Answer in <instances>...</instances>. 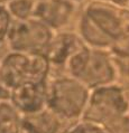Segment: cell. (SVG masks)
I'll return each mask as SVG.
<instances>
[{"instance_id":"2e32d148","label":"cell","mask_w":129,"mask_h":133,"mask_svg":"<svg viewBox=\"0 0 129 133\" xmlns=\"http://www.w3.org/2000/svg\"><path fill=\"white\" fill-rule=\"evenodd\" d=\"M105 128L108 133H129V114L110 122Z\"/></svg>"},{"instance_id":"277c9868","label":"cell","mask_w":129,"mask_h":133,"mask_svg":"<svg viewBox=\"0 0 129 133\" xmlns=\"http://www.w3.org/2000/svg\"><path fill=\"white\" fill-rule=\"evenodd\" d=\"M129 114V87L119 82L92 88L83 120L106 127Z\"/></svg>"},{"instance_id":"ba28073f","label":"cell","mask_w":129,"mask_h":133,"mask_svg":"<svg viewBox=\"0 0 129 133\" xmlns=\"http://www.w3.org/2000/svg\"><path fill=\"white\" fill-rule=\"evenodd\" d=\"M76 9L77 5L70 0H36L34 17L57 32L72 23Z\"/></svg>"},{"instance_id":"8fae6325","label":"cell","mask_w":129,"mask_h":133,"mask_svg":"<svg viewBox=\"0 0 129 133\" xmlns=\"http://www.w3.org/2000/svg\"><path fill=\"white\" fill-rule=\"evenodd\" d=\"M23 114L10 99L0 101V133H21Z\"/></svg>"},{"instance_id":"5b68a950","label":"cell","mask_w":129,"mask_h":133,"mask_svg":"<svg viewBox=\"0 0 129 133\" xmlns=\"http://www.w3.org/2000/svg\"><path fill=\"white\" fill-rule=\"evenodd\" d=\"M54 35L53 29L32 17L26 20H14L6 44L9 50L14 51L45 53Z\"/></svg>"},{"instance_id":"9a60e30c","label":"cell","mask_w":129,"mask_h":133,"mask_svg":"<svg viewBox=\"0 0 129 133\" xmlns=\"http://www.w3.org/2000/svg\"><path fill=\"white\" fill-rule=\"evenodd\" d=\"M109 50L112 53L113 56L129 59V31L118 38Z\"/></svg>"},{"instance_id":"8992f818","label":"cell","mask_w":129,"mask_h":133,"mask_svg":"<svg viewBox=\"0 0 129 133\" xmlns=\"http://www.w3.org/2000/svg\"><path fill=\"white\" fill-rule=\"evenodd\" d=\"M89 88L119 82L120 75L116 59L109 49L91 48L83 57L73 75Z\"/></svg>"},{"instance_id":"7c38bea8","label":"cell","mask_w":129,"mask_h":133,"mask_svg":"<svg viewBox=\"0 0 129 133\" xmlns=\"http://www.w3.org/2000/svg\"><path fill=\"white\" fill-rule=\"evenodd\" d=\"M36 0H9L7 9L14 20H26L34 17Z\"/></svg>"},{"instance_id":"6da1fadb","label":"cell","mask_w":129,"mask_h":133,"mask_svg":"<svg viewBox=\"0 0 129 133\" xmlns=\"http://www.w3.org/2000/svg\"><path fill=\"white\" fill-rule=\"evenodd\" d=\"M129 31V9L106 0H90L77 21V34L91 48L110 49Z\"/></svg>"},{"instance_id":"52a82bcc","label":"cell","mask_w":129,"mask_h":133,"mask_svg":"<svg viewBox=\"0 0 129 133\" xmlns=\"http://www.w3.org/2000/svg\"><path fill=\"white\" fill-rule=\"evenodd\" d=\"M89 45H87L77 31L61 30L55 32L45 54L51 62L52 68L58 71L60 74H66L70 64Z\"/></svg>"},{"instance_id":"3957f363","label":"cell","mask_w":129,"mask_h":133,"mask_svg":"<svg viewBox=\"0 0 129 133\" xmlns=\"http://www.w3.org/2000/svg\"><path fill=\"white\" fill-rule=\"evenodd\" d=\"M51 62L45 53L9 50L0 59V82L13 90L27 82H45L52 76Z\"/></svg>"},{"instance_id":"30bf717a","label":"cell","mask_w":129,"mask_h":133,"mask_svg":"<svg viewBox=\"0 0 129 133\" xmlns=\"http://www.w3.org/2000/svg\"><path fill=\"white\" fill-rule=\"evenodd\" d=\"M63 121L50 108L23 115L21 133H64Z\"/></svg>"},{"instance_id":"9c48e42d","label":"cell","mask_w":129,"mask_h":133,"mask_svg":"<svg viewBox=\"0 0 129 133\" xmlns=\"http://www.w3.org/2000/svg\"><path fill=\"white\" fill-rule=\"evenodd\" d=\"M48 81L27 82L11 90L10 101L23 115L47 108Z\"/></svg>"},{"instance_id":"7a4b0ae2","label":"cell","mask_w":129,"mask_h":133,"mask_svg":"<svg viewBox=\"0 0 129 133\" xmlns=\"http://www.w3.org/2000/svg\"><path fill=\"white\" fill-rule=\"evenodd\" d=\"M91 88L69 74H58L48 81L47 108L65 122H76L83 117Z\"/></svg>"},{"instance_id":"ac0fdd59","label":"cell","mask_w":129,"mask_h":133,"mask_svg":"<svg viewBox=\"0 0 129 133\" xmlns=\"http://www.w3.org/2000/svg\"><path fill=\"white\" fill-rule=\"evenodd\" d=\"M9 0H0V5H7V2H8Z\"/></svg>"},{"instance_id":"4fadbf2b","label":"cell","mask_w":129,"mask_h":133,"mask_svg":"<svg viewBox=\"0 0 129 133\" xmlns=\"http://www.w3.org/2000/svg\"><path fill=\"white\" fill-rule=\"evenodd\" d=\"M64 133H108L107 129L101 124L81 119L70 125Z\"/></svg>"},{"instance_id":"e0dca14e","label":"cell","mask_w":129,"mask_h":133,"mask_svg":"<svg viewBox=\"0 0 129 133\" xmlns=\"http://www.w3.org/2000/svg\"><path fill=\"white\" fill-rule=\"evenodd\" d=\"M70 1L76 3V5H80V3H83L84 1H87V0H70Z\"/></svg>"},{"instance_id":"5bb4252c","label":"cell","mask_w":129,"mask_h":133,"mask_svg":"<svg viewBox=\"0 0 129 133\" xmlns=\"http://www.w3.org/2000/svg\"><path fill=\"white\" fill-rule=\"evenodd\" d=\"M13 23L14 19L6 5H0V46L7 43V38H8Z\"/></svg>"}]
</instances>
